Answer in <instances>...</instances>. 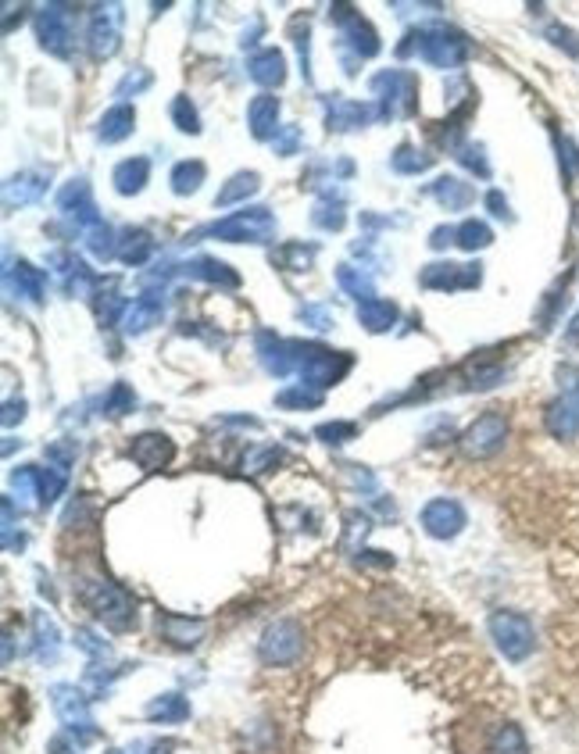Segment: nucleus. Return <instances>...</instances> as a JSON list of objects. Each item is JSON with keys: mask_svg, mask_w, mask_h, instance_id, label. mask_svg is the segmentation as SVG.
Returning a JSON list of instances; mask_svg holds the SVG:
<instances>
[{"mask_svg": "<svg viewBox=\"0 0 579 754\" xmlns=\"http://www.w3.org/2000/svg\"><path fill=\"white\" fill-rule=\"evenodd\" d=\"M412 40H415L412 47L429 61V65L451 68V65H458V61L469 58V43H465L462 33H454V29H422V33H415ZM412 47H408V51H412ZM408 51H401V54H408Z\"/></svg>", "mask_w": 579, "mask_h": 754, "instance_id": "2", "label": "nucleus"}, {"mask_svg": "<svg viewBox=\"0 0 579 754\" xmlns=\"http://www.w3.org/2000/svg\"><path fill=\"white\" fill-rule=\"evenodd\" d=\"M394 168L397 172H422V168H429V158H419V151H412V147H401L394 154Z\"/></svg>", "mask_w": 579, "mask_h": 754, "instance_id": "31", "label": "nucleus"}, {"mask_svg": "<svg viewBox=\"0 0 579 754\" xmlns=\"http://www.w3.org/2000/svg\"><path fill=\"white\" fill-rule=\"evenodd\" d=\"M147 83H151V76H147V72H136V76H126V79H122V86H118V97H126L129 90H133V93L143 90Z\"/></svg>", "mask_w": 579, "mask_h": 754, "instance_id": "35", "label": "nucleus"}, {"mask_svg": "<svg viewBox=\"0 0 579 754\" xmlns=\"http://www.w3.org/2000/svg\"><path fill=\"white\" fill-rule=\"evenodd\" d=\"M336 276H340V286H344L347 294H354L358 301H361V297H365V301H372V279L361 276V269H351V265H344V269L336 272Z\"/></svg>", "mask_w": 579, "mask_h": 754, "instance_id": "29", "label": "nucleus"}, {"mask_svg": "<svg viewBox=\"0 0 579 754\" xmlns=\"http://www.w3.org/2000/svg\"><path fill=\"white\" fill-rule=\"evenodd\" d=\"M251 193H258V176H254V172H240V176L229 179V186H222L215 204H219V208H229V204L244 201V197H251Z\"/></svg>", "mask_w": 579, "mask_h": 754, "instance_id": "21", "label": "nucleus"}, {"mask_svg": "<svg viewBox=\"0 0 579 754\" xmlns=\"http://www.w3.org/2000/svg\"><path fill=\"white\" fill-rule=\"evenodd\" d=\"M490 754H529L522 729L515 726V722H504V726H497L494 737H490Z\"/></svg>", "mask_w": 579, "mask_h": 754, "instance_id": "20", "label": "nucleus"}, {"mask_svg": "<svg viewBox=\"0 0 579 754\" xmlns=\"http://www.w3.org/2000/svg\"><path fill=\"white\" fill-rule=\"evenodd\" d=\"M490 633H494L497 647L504 651V658L512 662H522L533 654L537 647V633H533V622L519 612H494L490 615Z\"/></svg>", "mask_w": 579, "mask_h": 754, "instance_id": "1", "label": "nucleus"}, {"mask_svg": "<svg viewBox=\"0 0 579 754\" xmlns=\"http://www.w3.org/2000/svg\"><path fill=\"white\" fill-rule=\"evenodd\" d=\"M186 715H190V708H186V701H183V697H176V694H165L161 701L151 704V719L179 722V719H186Z\"/></svg>", "mask_w": 579, "mask_h": 754, "instance_id": "28", "label": "nucleus"}, {"mask_svg": "<svg viewBox=\"0 0 579 754\" xmlns=\"http://www.w3.org/2000/svg\"><path fill=\"white\" fill-rule=\"evenodd\" d=\"M569 340H579V315L572 319V326H569Z\"/></svg>", "mask_w": 579, "mask_h": 754, "instance_id": "37", "label": "nucleus"}, {"mask_svg": "<svg viewBox=\"0 0 579 754\" xmlns=\"http://www.w3.org/2000/svg\"><path fill=\"white\" fill-rule=\"evenodd\" d=\"M118 29H122V8L108 4L97 8L90 18V51L93 58H111L118 51Z\"/></svg>", "mask_w": 579, "mask_h": 754, "instance_id": "5", "label": "nucleus"}, {"mask_svg": "<svg viewBox=\"0 0 579 754\" xmlns=\"http://www.w3.org/2000/svg\"><path fill=\"white\" fill-rule=\"evenodd\" d=\"M261 654L276 665L294 662L297 654H301V633H297L294 622H276V626L265 633V640H261Z\"/></svg>", "mask_w": 579, "mask_h": 754, "instance_id": "8", "label": "nucleus"}, {"mask_svg": "<svg viewBox=\"0 0 579 754\" xmlns=\"http://www.w3.org/2000/svg\"><path fill=\"white\" fill-rule=\"evenodd\" d=\"M433 193H437V201L447 204V208H465V204L472 201L469 183H462V179H437Z\"/></svg>", "mask_w": 579, "mask_h": 754, "instance_id": "25", "label": "nucleus"}, {"mask_svg": "<svg viewBox=\"0 0 579 754\" xmlns=\"http://www.w3.org/2000/svg\"><path fill=\"white\" fill-rule=\"evenodd\" d=\"M154 251L151 236L143 233V229H129L126 236H122V247H118V254H122V261H129V265H140L147 254Z\"/></svg>", "mask_w": 579, "mask_h": 754, "instance_id": "24", "label": "nucleus"}, {"mask_svg": "<svg viewBox=\"0 0 579 754\" xmlns=\"http://www.w3.org/2000/svg\"><path fill=\"white\" fill-rule=\"evenodd\" d=\"M211 233L222 236V240H251V243H265L272 240V233H276V218L269 215V208H247V211H236V215H229L226 222H219V226H211Z\"/></svg>", "mask_w": 579, "mask_h": 754, "instance_id": "3", "label": "nucleus"}, {"mask_svg": "<svg viewBox=\"0 0 579 754\" xmlns=\"http://www.w3.org/2000/svg\"><path fill=\"white\" fill-rule=\"evenodd\" d=\"M422 526H426L433 537H454V533L465 526V512L454 501H433L426 512H422Z\"/></svg>", "mask_w": 579, "mask_h": 754, "instance_id": "10", "label": "nucleus"}, {"mask_svg": "<svg viewBox=\"0 0 579 754\" xmlns=\"http://www.w3.org/2000/svg\"><path fill=\"white\" fill-rule=\"evenodd\" d=\"M8 283L15 286L22 297H29V301H40L43 297V276L33 269V265H26V261H18L15 269L8 272Z\"/></svg>", "mask_w": 579, "mask_h": 754, "instance_id": "19", "label": "nucleus"}, {"mask_svg": "<svg viewBox=\"0 0 579 754\" xmlns=\"http://www.w3.org/2000/svg\"><path fill=\"white\" fill-rule=\"evenodd\" d=\"M458 158H462L465 165L472 168V172H479V176H490V165H487V158H483V151H479V147H465Z\"/></svg>", "mask_w": 579, "mask_h": 754, "instance_id": "34", "label": "nucleus"}, {"mask_svg": "<svg viewBox=\"0 0 579 754\" xmlns=\"http://www.w3.org/2000/svg\"><path fill=\"white\" fill-rule=\"evenodd\" d=\"M376 90H383V115H401L415 104V79L408 72H383L376 76Z\"/></svg>", "mask_w": 579, "mask_h": 754, "instance_id": "7", "label": "nucleus"}, {"mask_svg": "<svg viewBox=\"0 0 579 754\" xmlns=\"http://www.w3.org/2000/svg\"><path fill=\"white\" fill-rule=\"evenodd\" d=\"M479 283V265H429L422 272V286L429 290H462V286Z\"/></svg>", "mask_w": 579, "mask_h": 754, "instance_id": "9", "label": "nucleus"}, {"mask_svg": "<svg viewBox=\"0 0 579 754\" xmlns=\"http://www.w3.org/2000/svg\"><path fill=\"white\" fill-rule=\"evenodd\" d=\"M147 172H151L147 158H129V161H122V165L115 168V190H118V193H140L143 183H147Z\"/></svg>", "mask_w": 579, "mask_h": 754, "instance_id": "17", "label": "nucleus"}, {"mask_svg": "<svg viewBox=\"0 0 579 754\" xmlns=\"http://www.w3.org/2000/svg\"><path fill=\"white\" fill-rule=\"evenodd\" d=\"M487 204H490V208H494V215H497V218H504V215H508V201H504L501 193H490V197H487Z\"/></svg>", "mask_w": 579, "mask_h": 754, "instance_id": "36", "label": "nucleus"}, {"mask_svg": "<svg viewBox=\"0 0 579 754\" xmlns=\"http://www.w3.org/2000/svg\"><path fill=\"white\" fill-rule=\"evenodd\" d=\"M247 118H251V133L265 140V136L276 133L279 101H276V97H269V93H261V97H254V101H251V108H247Z\"/></svg>", "mask_w": 579, "mask_h": 754, "instance_id": "14", "label": "nucleus"}, {"mask_svg": "<svg viewBox=\"0 0 579 754\" xmlns=\"http://www.w3.org/2000/svg\"><path fill=\"white\" fill-rule=\"evenodd\" d=\"M490 240H494L490 226L487 222H476V218H469V222H462V226L454 229V243L465 247V251H479V247H487Z\"/></svg>", "mask_w": 579, "mask_h": 754, "instance_id": "23", "label": "nucleus"}, {"mask_svg": "<svg viewBox=\"0 0 579 754\" xmlns=\"http://www.w3.org/2000/svg\"><path fill=\"white\" fill-rule=\"evenodd\" d=\"M168 454H172V447H168L165 436H140L133 447V458L143 469H158L161 461H168Z\"/></svg>", "mask_w": 579, "mask_h": 754, "instance_id": "18", "label": "nucleus"}, {"mask_svg": "<svg viewBox=\"0 0 579 754\" xmlns=\"http://www.w3.org/2000/svg\"><path fill=\"white\" fill-rule=\"evenodd\" d=\"M251 79L261 86H279L286 79V58L279 51H261L251 58Z\"/></svg>", "mask_w": 579, "mask_h": 754, "instance_id": "13", "label": "nucleus"}, {"mask_svg": "<svg viewBox=\"0 0 579 754\" xmlns=\"http://www.w3.org/2000/svg\"><path fill=\"white\" fill-rule=\"evenodd\" d=\"M358 319H361V326L365 329H372V333H383V329H390L397 322V308L390 301H361V308H358Z\"/></svg>", "mask_w": 579, "mask_h": 754, "instance_id": "16", "label": "nucleus"}, {"mask_svg": "<svg viewBox=\"0 0 579 754\" xmlns=\"http://www.w3.org/2000/svg\"><path fill=\"white\" fill-rule=\"evenodd\" d=\"M172 118H176V126L183 129V133H197V111H193V104L186 101V97H179L176 104H172Z\"/></svg>", "mask_w": 579, "mask_h": 754, "instance_id": "30", "label": "nucleus"}, {"mask_svg": "<svg viewBox=\"0 0 579 754\" xmlns=\"http://www.w3.org/2000/svg\"><path fill=\"white\" fill-rule=\"evenodd\" d=\"M54 708H58L61 722H65L68 729H86V733H90L93 719H90V712H86V701L76 694V690L61 687L58 694H54Z\"/></svg>", "mask_w": 579, "mask_h": 754, "instance_id": "11", "label": "nucleus"}, {"mask_svg": "<svg viewBox=\"0 0 579 754\" xmlns=\"http://www.w3.org/2000/svg\"><path fill=\"white\" fill-rule=\"evenodd\" d=\"M372 108H365V104H354V101H333V108H329V126L333 129H354L361 126L365 118H369Z\"/></svg>", "mask_w": 579, "mask_h": 754, "instance_id": "22", "label": "nucleus"}, {"mask_svg": "<svg viewBox=\"0 0 579 754\" xmlns=\"http://www.w3.org/2000/svg\"><path fill=\"white\" fill-rule=\"evenodd\" d=\"M547 36H551V43H554V47H562V51H569L572 58H579V36L572 33V29H565V26H551V29H547Z\"/></svg>", "mask_w": 579, "mask_h": 754, "instance_id": "32", "label": "nucleus"}, {"mask_svg": "<svg viewBox=\"0 0 579 754\" xmlns=\"http://www.w3.org/2000/svg\"><path fill=\"white\" fill-rule=\"evenodd\" d=\"M504 436H508V422H504V415L490 411V415H479V419L472 422L462 444H465V451H469L472 458H487V454L501 451Z\"/></svg>", "mask_w": 579, "mask_h": 754, "instance_id": "4", "label": "nucleus"}, {"mask_svg": "<svg viewBox=\"0 0 579 754\" xmlns=\"http://www.w3.org/2000/svg\"><path fill=\"white\" fill-rule=\"evenodd\" d=\"M133 122H136V111L129 108V104H118V108H111L108 115L101 118V140L104 143L126 140V136L133 133Z\"/></svg>", "mask_w": 579, "mask_h": 754, "instance_id": "15", "label": "nucleus"}, {"mask_svg": "<svg viewBox=\"0 0 579 754\" xmlns=\"http://www.w3.org/2000/svg\"><path fill=\"white\" fill-rule=\"evenodd\" d=\"M40 193H43V183H40L36 176H29V172H26V176L11 179V183H8V193H4V197H8V204H15V201H18V204H29V201H36Z\"/></svg>", "mask_w": 579, "mask_h": 754, "instance_id": "27", "label": "nucleus"}, {"mask_svg": "<svg viewBox=\"0 0 579 754\" xmlns=\"http://www.w3.org/2000/svg\"><path fill=\"white\" fill-rule=\"evenodd\" d=\"M201 179H204L201 161H183V165H176V172H172V190H176V193H193L197 186H201Z\"/></svg>", "mask_w": 579, "mask_h": 754, "instance_id": "26", "label": "nucleus"}, {"mask_svg": "<svg viewBox=\"0 0 579 754\" xmlns=\"http://www.w3.org/2000/svg\"><path fill=\"white\" fill-rule=\"evenodd\" d=\"M36 29H40V40L47 51L68 54V40H72V11L61 8V4H51V8L40 11Z\"/></svg>", "mask_w": 579, "mask_h": 754, "instance_id": "6", "label": "nucleus"}, {"mask_svg": "<svg viewBox=\"0 0 579 754\" xmlns=\"http://www.w3.org/2000/svg\"><path fill=\"white\" fill-rule=\"evenodd\" d=\"M158 319H161V297L158 294H143L140 301H133L126 308L122 326H126V333H143V329H151Z\"/></svg>", "mask_w": 579, "mask_h": 754, "instance_id": "12", "label": "nucleus"}, {"mask_svg": "<svg viewBox=\"0 0 579 754\" xmlns=\"http://www.w3.org/2000/svg\"><path fill=\"white\" fill-rule=\"evenodd\" d=\"M297 143H301V129H297V126H286L279 136H272V147H276L279 154H294Z\"/></svg>", "mask_w": 579, "mask_h": 754, "instance_id": "33", "label": "nucleus"}]
</instances>
